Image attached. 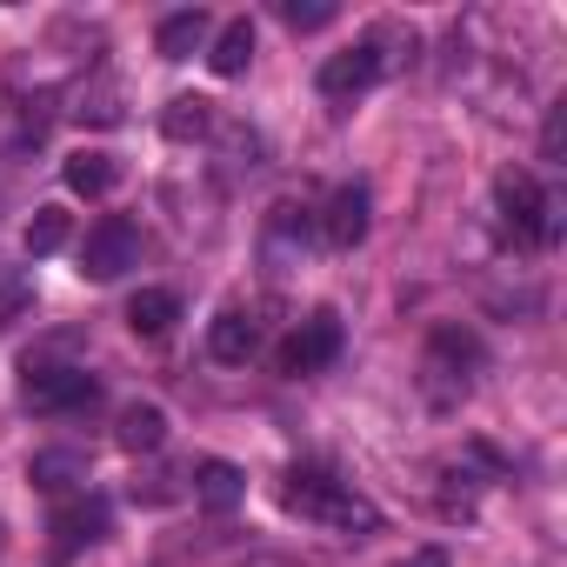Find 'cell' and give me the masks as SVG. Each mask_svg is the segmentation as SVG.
Here are the masks:
<instances>
[{
    "instance_id": "18",
    "label": "cell",
    "mask_w": 567,
    "mask_h": 567,
    "mask_svg": "<svg viewBox=\"0 0 567 567\" xmlns=\"http://www.w3.org/2000/svg\"><path fill=\"white\" fill-rule=\"evenodd\" d=\"M161 127H167V141H200V134L214 127V101H200V94H174L167 114H161Z\"/></svg>"
},
{
    "instance_id": "10",
    "label": "cell",
    "mask_w": 567,
    "mask_h": 567,
    "mask_svg": "<svg viewBox=\"0 0 567 567\" xmlns=\"http://www.w3.org/2000/svg\"><path fill=\"white\" fill-rule=\"evenodd\" d=\"M194 494H200L207 514H234L240 494H247V474H240L234 461H200V467H194Z\"/></svg>"
},
{
    "instance_id": "21",
    "label": "cell",
    "mask_w": 567,
    "mask_h": 567,
    "mask_svg": "<svg viewBox=\"0 0 567 567\" xmlns=\"http://www.w3.org/2000/svg\"><path fill=\"white\" fill-rule=\"evenodd\" d=\"M28 315V280L21 274H0V328Z\"/></svg>"
},
{
    "instance_id": "13",
    "label": "cell",
    "mask_w": 567,
    "mask_h": 567,
    "mask_svg": "<svg viewBox=\"0 0 567 567\" xmlns=\"http://www.w3.org/2000/svg\"><path fill=\"white\" fill-rule=\"evenodd\" d=\"M68 194H81V200H101L114 181H121V167H114V154H101V147H81V154H68Z\"/></svg>"
},
{
    "instance_id": "14",
    "label": "cell",
    "mask_w": 567,
    "mask_h": 567,
    "mask_svg": "<svg viewBox=\"0 0 567 567\" xmlns=\"http://www.w3.org/2000/svg\"><path fill=\"white\" fill-rule=\"evenodd\" d=\"M154 48H161V61H187V54H200V48H207V14H200V8L167 14L161 34H154Z\"/></svg>"
},
{
    "instance_id": "5",
    "label": "cell",
    "mask_w": 567,
    "mask_h": 567,
    "mask_svg": "<svg viewBox=\"0 0 567 567\" xmlns=\"http://www.w3.org/2000/svg\"><path fill=\"white\" fill-rule=\"evenodd\" d=\"M334 354H341V315H328V308H321V315H308V321H301V328H295L288 341H280L274 368L301 381V374H321V368H328Z\"/></svg>"
},
{
    "instance_id": "4",
    "label": "cell",
    "mask_w": 567,
    "mask_h": 567,
    "mask_svg": "<svg viewBox=\"0 0 567 567\" xmlns=\"http://www.w3.org/2000/svg\"><path fill=\"white\" fill-rule=\"evenodd\" d=\"M134 260H141V227L134 220L107 214V220L87 227V240H81V274L87 280H121Z\"/></svg>"
},
{
    "instance_id": "11",
    "label": "cell",
    "mask_w": 567,
    "mask_h": 567,
    "mask_svg": "<svg viewBox=\"0 0 567 567\" xmlns=\"http://www.w3.org/2000/svg\"><path fill=\"white\" fill-rule=\"evenodd\" d=\"M174 321H181V295H174V288H141V295L127 301V328H134L141 341H161Z\"/></svg>"
},
{
    "instance_id": "9",
    "label": "cell",
    "mask_w": 567,
    "mask_h": 567,
    "mask_svg": "<svg viewBox=\"0 0 567 567\" xmlns=\"http://www.w3.org/2000/svg\"><path fill=\"white\" fill-rule=\"evenodd\" d=\"M481 361V348H474V334H461V328H441L434 341H427V374L434 381H447V388H467V368Z\"/></svg>"
},
{
    "instance_id": "17",
    "label": "cell",
    "mask_w": 567,
    "mask_h": 567,
    "mask_svg": "<svg viewBox=\"0 0 567 567\" xmlns=\"http://www.w3.org/2000/svg\"><path fill=\"white\" fill-rule=\"evenodd\" d=\"M54 534H61V554H74L81 540H101L107 534V507L101 501H74V507L54 514Z\"/></svg>"
},
{
    "instance_id": "20",
    "label": "cell",
    "mask_w": 567,
    "mask_h": 567,
    "mask_svg": "<svg viewBox=\"0 0 567 567\" xmlns=\"http://www.w3.org/2000/svg\"><path fill=\"white\" fill-rule=\"evenodd\" d=\"M341 8H334V0H308V8H301V0H280V21H288L295 34H315V28H328Z\"/></svg>"
},
{
    "instance_id": "23",
    "label": "cell",
    "mask_w": 567,
    "mask_h": 567,
    "mask_svg": "<svg viewBox=\"0 0 567 567\" xmlns=\"http://www.w3.org/2000/svg\"><path fill=\"white\" fill-rule=\"evenodd\" d=\"M401 567H447V547H414Z\"/></svg>"
},
{
    "instance_id": "3",
    "label": "cell",
    "mask_w": 567,
    "mask_h": 567,
    "mask_svg": "<svg viewBox=\"0 0 567 567\" xmlns=\"http://www.w3.org/2000/svg\"><path fill=\"white\" fill-rule=\"evenodd\" d=\"M21 401H28L34 414H81V408L101 401V381H94L87 368H41V361H28Z\"/></svg>"
},
{
    "instance_id": "8",
    "label": "cell",
    "mask_w": 567,
    "mask_h": 567,
    "mask_svg": "<svg viewBox=\"0 0 567 567\" xmlns=\"http://www.w3.org/2000/svg\"><path fill=\"white\" fill-rule=\"evenodd\" d=\"M254 348H260V328H254V315H240V308H227V315L207 328V354L227 361V368H247Z\"/></svg>"
},
{
    "instance_id": "15",
    "label": "cell",
    "mask_w": 567,
    "mask_h": 567,
    "mask_svg": "<svg viewBox=\"0 0 567 567\" xmlns=\"http://www.w3.org/2000/svg\"><path fill=\"white\" fill-rule=\"evenodd\" d=\"M114 441H121L127 454H154V447L167 441V414H161L154 401H134V408H121V427H114Z\"/></svg>"
},
{
    "instance_id": "1",
    "label": "cell",
    "mask_w": 567,
    "mask_h": 567,
    "mask_svg": "<svg viewBox=\"0 0 567 567\" xmlns=\"http://www.w3.org/2000/svg\"><path fill=\"white\" fill-rule=\"evenodd\" d=\"M280 501H288L301 520H321L334 534H374L381 527V507L368 494H354L348 481H334L328 467H295L288 487H280Z\"/></svg>"
},
{
    "instance_id": "16",
    "label": "cell",
    "mask_w": 567,
    "mask_h": 567,
    "mask_svg": "<svg viewBox=\"0 0 567 567\" xmlns=\"http://www.w3.org/2000/svg\"><path fill=\"white\" fill-rule=\"evenodd\" d=\"M28 481H34L41 494H68V487H81V481H87V461H81L74 447H48V454H34Z\"/></svg>"
},
{
    "instance_id": "22",
    "label": "cell",
    "mask_w": 567,
    "mask_h": 567,
    "mask_svg": "<svg viewBox=\"0 0 567 567\" xmlns=\"http://www.w3.org/2000/svg\"><path fill=\"white\" fill-rule=\"evenodd\" d=\"M560 134H567V101L547 114V134H540V154H547V161H560Z\"/></svg>"
},
{
    "instance_id": "12",
    "label": "cell",
    "mask_w": 567,
    "mask_h": 567,
    "mask_svg": "<svg viewBox=\"0 0 567 567\" xmlns=\"http://www.w3.org/2000/svg\"><path fill=\"white\" fill-rule=\"evenodd\" d=\"M247 61H254V21H247V14H234V21L214 34V48H207V68H214L220 81H234V74H247Z\"/></svg>"
},
{
    "instance_id": "2",
    "label": "cell",
    "mask_w": 567,
    "mask_h": 567,
    "mask_svg": "<svg viewBox=\"0 0 567 567\" xmlns=\"http://www.w3.org/2000/svg\"><path fill=\"white\" fill-rule=\"evenodd\" d=\"M494 200H501V227L520 247H554L560 240V207H554V194L534 174H501L494 181Z\"/></svg>"
},
{
    "instance_id": "6",
    "label": "cell",
    "mask_w": 567,
    "mask_h": 567,
    "mask_svg": "<svg viewBox=\"0 0 567 567\" xmlns=\"http://www.w3.org/2000/svg\"><path fill=\"white\" fill-rule=\"evenodd\" d=\"M374 81H381V41H361V48L321 61V94H328V101H354V94H368Z\"/></svg>"
},
{
    "instance_id": "19",
    "label": "cell",
    "mask_w": 567,
    "mask_h": 567,
    "mask_svg": "<svg viewBox=\"0 0 567 567\" xmlns=\"http://www.w3.org/2000/svg\"><path fill=\"white\" fill-rule=\"evenodd\" d=\"M68 234H74L68 207H34V220H28V254H34V260H41V254H61Z\"/></svg>"
},
{
    "instance_id": "7",
    "label": "cell",
    "mask_w": 567,
    "mask_h": 567,
    "mask_svg": "<svg viewBox=\"0 0 567 567\" xmlns=\"http://www.w3.org/2000/svg\"><path fill=\"white\" fill-rule=\"evenodd\" d=\"M321 240L334 247V254H354L361 240H368V187H334L328 194V207H321Z\"/></svg>"
}]
</instances>
